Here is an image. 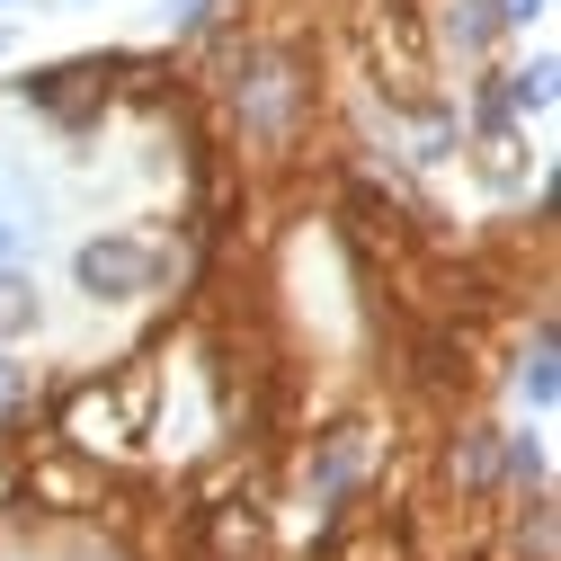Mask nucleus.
I'll list each match as a JSON object with an SVG mask.
<instances>
[{"label": "nucleus", "mask_w": 561, "mask_h": 561, "mask_svg": "<svg viewBox=\"0 0 561 561\" xmlns=\"http://www.w3.org/2000/svg\"><path fill=\"white\" fill-rule=\"evenodd\" d=\"M161 276H170V250L144 241V232H90L72 250V286L90 304H134V295H152Z\"/></svg>", "instance_id": "1"}, {"label": "nucleus", "mask_w": 561, "mask_h": 561, "mask_svg": "<svg viewBox=\"0 0 561 561\" xmlns=\"http://www.w3.org/2000/svg\"><path fill=\"white\" fill-rule=\"evenodd\" d=\"M45 321V295H36V267L27 259H0V347L10 339H27Z\"/></svg>", "instance_id": "2"}, {"label": "nucleus", "mask_w": 561, "mask_h": 561, "mask_svg": "<svg viewBox=\"0 0 561 561\" xmlns=\"http://www.w3.org/2000/svg\"><path fill=\"white\" fill-rule=\"evenodd\" d=\"M36 401H45V375H36V366H19L10 347H0V437H19L27 419H36Z\"/></svg>", "instance_id": "3"}, {"label": "nucleus", "mask_w": 561, "mask_h": 561, "mask_svg": "<svg viewBox=\"0 0 561 561\" xmlns=\"http://www.w3.org/2000/svg\"><path fill=\"white\" fill-rule=\"evenodd\" d=\"M535 419H552V312H535V339H526V366H517Z\"/></svg>", "instance_id": "4"}, {"label": "nucleus", "mask_w": 561, "mask_h": 561, "mask_svg": "<svg viewBox=\"0 0 561 561\" xmlns=\"http://www.w3.org/2000/svg\"><path fill=\"white\" fill-rule=\"evenodd\" d=\"M526 19H543V0H500V27H526Z\"/></svg>", "instance_id": "5"}, {"label": "nucleus", "mask_w": 561, "mask_h": 561, "mask_svg": "<svg viewBox=\"0 0 561 561\" xmlns=\"http://www.w3.org/2000/svg\"><path fill=\"white\" fill-rule=\"evenodd\" d=\"M72 561H125V552H107V543H81V552H72Z\"/></svg>", "instance_id": "6"}, {"label": "nucleus", "mask_w": 561, "mask_h": 561, "mask_svg": "<svg viewBox=\"0 0 561 561\" xmlns=\"http://www.w3.org/2000/svg\"><path fill=\"white\" fill-rule=\"evenodd\" d=\"M0 54H10V27H0Z\"/></svg>", "instance_id": "7"}]
</instances>
